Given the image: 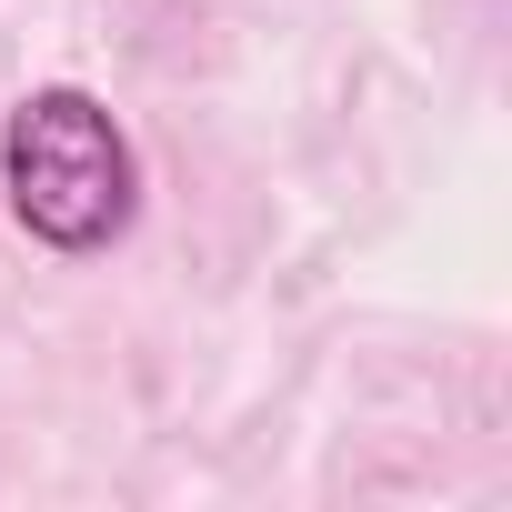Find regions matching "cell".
<instances>
[{
	"label": "cell",
	"instance_id": "cell-1",
	"mask_svg": "<svg viewBox=\"0 0 512 512\" xmlns=\"http://www.w3.org/2000/svg\"><path fill=\"white\" fill-rule=\"evenodd\" d=\"M0 191L41 251L91 262L141 221V151L111 121V101H91L81 81H41L0 121Z\"/></svg>",
	"mask_w": 512,
	"mask_h": 512
}]
</instances>
